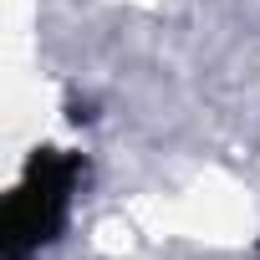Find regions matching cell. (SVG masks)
<instances>
[{
  "mask_svg": "<svg viewBox=\"0 0 260 260\" xmlns=\"http://www.w3.org/2000/svg\"><path fill=\"white\" fill-rule=\"evenodd\" d=\"M77 179H82V153H61V148L31 153L21 184L11 189L6 209H0V255L26 260L41 245H51L67 224Z\"/></svg>",
  "mask_w": 260,
  "mask_h": 260,
  "instance_id": "6da1fadb",
  "label": "cell"
}]
</instances>
